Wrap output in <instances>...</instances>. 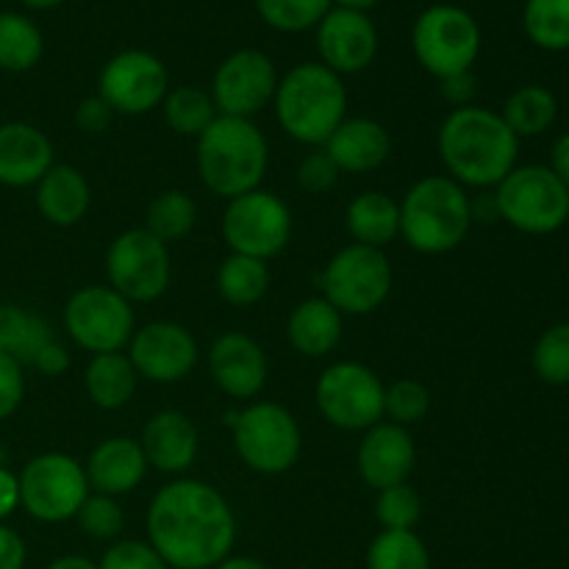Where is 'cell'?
<instances>
[{
  "instance_id": "cell-1",
  "label": "cell",
  "mask_w": 569,
  "mask_h": 569,
  "mask_svg": "<svg viewBox=\"0 0 569 569\" xmlns=\"http://www.w3.org/2000/svg\"><path fill=\"white\" fill-rule=\"evenodd\" d=\"M148 542L170 569H214L231 556L237 517L214 487L181 478L150 500Z\"/></svg>"
},
{
  "instance_id": "cell-2",
  "label": "cell",
  "mask_w": 569,
  "mask_h": 569,
  "mask_svg": "<svg viewBox=\"0 0 569 569\" xmlns=\"http://www.w3.org/2000/svg\"><path fill=\"white\" fill-rule=\"evenodd\" d=\"M437 144L448 176L461 187L476 189L498 187L520 156V139L503 117L476 103L445 117Z\"/></svg>"
},
{
  "instance_id": "cell-3",
  "label": "cell",
  "mask_w": 569,
  "mask_h": 569,
  "mask_svg": "<svg viewBox=\"0 0 569 569\" xmlns=\"http://www.w3.org/2000/svg\"><path fill=\"white\" fill-rule=\"evenodd\" d=\"M276 120L295 142L322 148L348 117V89L342 76L320 61H303L278 78Z\"/></svg>"
},
{
  "instance_id": "cell-4",
  "label": "cell",
  "mask_w": 569,
  "mask_h": 569,
  "mask_svg": "<svg viewBox=\"0 0 569 569\" xmlns=\"http://www.w3.org/2000/svg\"><path fill=\"white\" fill-rule=\"evenodd\" d=\"M270 164V148L253 120L217 114L198 137V172L206 187L233 200L261 187Z\"/></svg>"
},
{
  "instance_id": "cell-5",
  "label": "cell",
  "mask_w": 569,
  "mask_h": 569,
  "mask_svg": "<svg viewBox=\"0 0 569 569\" xmlns=\"http://www.w3.org/2000/svg\"><path fill=\"white\" fill-rule=\"evenodd\" d=\"M470 226V194L450 176L420 178L400 200V237L422 256L456 250Z\"/></svg>"
},
{
  "instance_id": "cell-6",
  "label": "cell",
  "mask_w": 569,
  "mask_h": 569,
  "mask_svg": "<svg viewBox=\"0 0 569 569\" xmlns=\"http://www.w3.org/2000/svg\"><path fill=\"white\" fill-rule=\"evenodd\" d=\"M495 203L500 220L531 237L556 233L569 220V189L545 164L515 167L495 187Z\"/></svg>"
},
{
  "instance_id": "cell-7",
  "label": "cell",
  "mask_w": 569,
  "mask_h": 569,
  "mask_svg": "<svg viewBox=\"0 0 569 569\" xmlns=\"http://www.w3.org/2000/svg\"><path fill=\"white\" fill-rule=\"evenodd\" d=\"M481 26L467 9L453 3L428 6L411 28V48L417 61L437 81L470 72L481 53Z\"/></svg>"
},
{
  "instance_id": "cell-8",
  "label": "cell",
  "mask_w": 569,
  "mask_h": 569,
  "mask_svg": "<svg viewBox=\"0 0 569 569\" xmlns=\"http://www.w3.org/2000/svg\"><path fill=\"white\" fill-rule=\"evenodd\" d=\"M231 431L239 459L261 476H281L300 459V426L292 411L281 403H250L231 417Z\"/></svg>"
},
{
  "instance_id": "cell-9",
  "label": "cell",
  "mask_w": 569,
  "mask_h": 569,
  "mask_svg": "<svg viewBox=\"0 0 569 569\" xmlns=\"http://www.w3.org/2000/svg\"><path fill=\"white\" fill-rule=\"evenodd\" d=\"M392 278V264L383 250L353 242L339 250L322 270V298L342 317H365L387 303Z\"/></svg>"
},
{
  "instance_id": "cell-10",
  "label": "cell",
  "mask_w": 569,
  "mask_h": 569,
  "mask_svg": "<svg viewBox=\"0 0 569 569\" xmlns=\"http://www.w3.org/2000/svg\"><path fill=\"white\" fill-rule=\"evenodd\" d=\"M383 383L361 361H337L317 378L315 400L322 420L339 431H367L383 420Z\"/></svg>"
},
{
  "instance_id": "cell-11",
  "label": "cell",
  "mask_w": 569,
  "mask_h": 569,
  "mask_svg": "<svg viewBox=\"0 0 569 569\" xmlns=\"http://www.w3.org/2000/svg\"><path fill=\"white\" fill-rule=\"evenodd\" d=\"M17 481H20V509H26L39 522L72 520L92 492L83 465L67 453L33 456L22 467Z\"/></svg>"
},
{
  "instance_id": "cell-12",
  "label": "cell",
  "mask_w": 569,
  "mask_h": 569,
  "mask_svg": "<svg viewBox=\"0 0 569 569\" xmlns=\"http://www.w3.org/2000/svg\"><path fill=\"white\" fill-rule=\"evenodd\" d=\"M292 237V214L278 194L253 189L228 200L222 214V239L231 253L270 261L281 253Z\"/></svg>"
},
{
  "instance_id": "cell-13",
  "label": "cell",
  "mask_w": 569,
  "mask_h": 569,
  "mask_svg": "<svg viewBox=\"0 0 569 569\" xmlns=\"http://www.w3.org/2000/svg\"><path fill=\"white\" fill-rule=\"evenodd\" d=\"M106 276L109 287L128 303H150L170 287V244L156 239L144 228L122 231L106 250Z\"/></svg>"
},
{
  "instance_id": "cell-14",
  "label": "cell",
  "mask_w": 569,
  "mask_h": 569,
  "mask_svg": "<svg viewBox=\"0 0 569 569\" xmlns=\"http://www.w3.org/2000/svg\"><path fill=\"white\" fill-rule=\"evenodd\" d=\"M64 328L87 353H122L133 337V309L111 287H83L67 300Z\"/></svg>"
},
{
  "instance_id": "cell-15",
  "label": "cell",
  "mask_w": 569,
  "mask_h": 569,
  "mask_svg": "<svg viewBox=\"0 0 569 569\" xmlns=\"http://www.w3.org/2000/svg\"><path fill=\"white\" fill-rule=\"evenodd\" d=\"M170 92V76L159 56L148 50H122L111 56L98 78V98L114 114L139 117L161 106Z\"/></svg>"
},
{
  "instance_id": "cell-16",
  "label": "cell",
  "mask_w": 569,
  "mask_h": 569,
  "mask_svg": "<svg viewBox=\"0 0 569 569\" xmlns=\"http://www.w3.org/2000/svg\"><path fill=\"white\" fill-rule=\"evenodd\" d=\"M276 89L278 70L270 56L261 53V50L244 48L228 56L217 67L209 94L217 106V114L250 120L267 103H272Z\"/></svg>"
},
{
  "instance_id": "cell-17",
  "label": "cell",
  "mask_w": 569,
  "mask_h": 569,
  "mask_svg": "<svg viewBox=\"0 0 569 569\" xmlns=\"http://www.w3.org/2000/svg\"><path fill=\"white\" fill-rule=\"evenodd\" d=\"M198 353V342L187 328L170 320H156L133 331L126 356L139 378L153 383H176L194 370Z\"/></svg>"
},
{
  "instance_id": "cell-18",
  "label": "cell",
  "mask_w": 569,
  "mask_h": 569,
  "mask_svg": "<svg viewBox=\"0 0 569 569\" xmlns=\"http://www.w3.org/2000/svg\"><path fill=\"white\" fill-rule=\"evenodd\" d=\"M317 53L320 64L337 76H353L367 70L378 53L376 22L365 11L328 9V14L317 22Z\"/></svg>"
},
{
  "instance_id": "cell-19",
  "label": "cell",
  "mask_w": 569,
  "mask_h": 569,
  "mask_svg": "<svg viewBox=\"0 0 569 569\" xmlns=\"http://www.w3.org/2000/svg\"><path fill=\"white\" fill-rule=\"evenodd\" d=\"M356 461H359L361 481L376 492L409 483L417 461L415 439H411L409 428L381 420L365 431Z\"/></svg>"
},
{
  "instance_id": "cell-20",
  "label": "cell",
  "mask_w": 569,
  "mask_h": 569,
  "mask_svg": "<svg viewBox=\"0 0 569 569\" xmlns=\"http://www.w3.org/2000/svg\"><path fill=\"white\" fill-rule=\"evenodd\" d=\"M211 381L239 400L256 398L267 383V356L253 337L228 331L209 348Z\"/></svg>"
},
{
  "instance_id": "cell-21",
  "label": "cell",
  "mask_w": 569,
  "mask_h": 569,
  "mask_svg": "<svg viewBox=\"0 0 569 569\" xmlns=\"http://www.w3.org/2000/svg\"><path fill=\"white\" fill-rule=\"evenodd\" d=\"M53 167V144L31 122L0 126V183L11 189L37 187Z\"/></svg>"
},
{
  "instance_id": "cell-22",
  "label": "cell",
  "mask_w": 569,
  "mask_h": 569,
  "mask_svg": "<svg viewBox=\"0 0 569 569\" xmlns=\"http://www.w3.org/2000/svg\"><path fill=\"white\" fill-rule=\"evenodd\" d=\"M139 445H142L148 467L167 472V476H178V472H187L194 465L198 428L181 411L164 409L144 422Z\"/></svg>"
},
{
  "instance_id": "cell-23",
  "label": "cell",
  "mask_w": 569,
  "mask_h": 569,
  "mask_svg": "<svg viewBox=\"0 0 569 569\" xmlns=\"http://www.w3.org/2000/svg\"><path fill=\"white\" fill-rule=\"evenodd\" d=\"M83 472H87L92 492L120 498V495L133 492L144 481L148 459H144L142 445L137 439L111 437L89 453Z\"/></svg>"
},
{
  "instance_id": "cell-24",
  "label": "cell",
  "mask_w": 569,
  "mask_h": 569,
  "mask_svg": "<svg viewBox=\"0 0 569 569\" xmlns=\"http://www.w3.org/2000/svg\"><path fill=\"white\" fill-rule=\"evenodd\" d=\"M339 172H372L392 153V139L381 122L370 117H345L342 126L322 144Z\"/></svg>"
},
{
  "instance_id": "cell-25",
  "label": "cell",
  "mask_w": 569,
  "mask_h": 569,
  "mask_svg": "<svg viewBox=\"0 0 569 569\" xmlns=\"http://www.w3.org/2000/svg\"><path fill=\"white\" fill-rule=\"evenodd\" d=\"M92 189L83 172L72 164H53L37 183V209L50 226L72 228L87 217Z\"/></svg>"
},
{
  "instance_id": "cell-26",
  "label": "cell",
  "mask_w": 569,
  "mask_h": 569,
  "mask_svg": "<svg viewBox=\"0 0 569 569\" xmlns=\"http://www.w3.org/2000/svg\"><path fill=\"white\" fill-rule=\"evenodd\" d=\"M342 328V315L326 298H309L295 306L289 315L287 337L298 353L322 359L339 345Z\"/></svg>"
},
{
  "instance_id": "cell-27",
  "label": "cell",
  "mask_w": 569,
  "mask_h": 569,
  "mask_svg": "<svg viewBox=\"0 0 569 569\" xmlns=\"http://www.w3.org/2000/svg\"><path fill=\"white\" fill-rule=\"evenodd\" d=\"M345 228L356 244L383 250L400 233V203L387 192H361L345 211Z\"/></svg>"
},
{
  "instance_id": "cell-28",
  "label": "cell",
  "mask_w": 569,
  "mask_h": 569,
  "mask_svg": "<svg viewBox=\"0 0 569 569\" xmlns=\"http://www.w3.org/2000/svg\"><path fill=\"white\" fill-rule=\"evenodd\" d=\"M137 381L139 376L126 353L92 356L87 372H83V387H87L89 400L103 411H117L131 403Z\"/></svg>"
},
{
  "instance_id": "cell-29",
  "label": "cell",
  "mask_w": 569,
  "mask_h": 569,
  "mask_svg": "<svg viewBox=\"0 0 569 569\" xmlns=\"http://www.w3.org/2000/svg\"><path fill=\"white\" fill-rule=\"evenodd\" d=\"M500 117L517 139L542 137L559 117V100L542 83H526L506 98Z\"/></svg>"
},
{
  "instance_id": "cell-30",
  "label": "cell",
  "mask_w": 569,
  "mask_h": 569,
  "mask_svg": "<svg viewBox=\"0 0 569 569\" xmlns=\"http://www.w3.org/2000/svg\"><path fill=\"white\" fill-rule=\"evenodd\" d=\"M50 339L56 337L42 317L14 303L0 306V353L14 359L17 365H33L37 353Z\"/></svg>"
},
{
  "instance_id": "cell-31",
  "label": "cell",
  "mask_w": 569,
  "mask_h": 569,
  "mask_svg": "<svg viewBox=\"0 0 569 569\" xmlns=\"http://www.w3.org/2000/svg\"><path fill=\"white\" fill-rule=\"evenodd\" d=\"M44 50L37 22L17 11H0V70L26 72L39 64Z\"/></svg>"
},
{
  "instance_id": "cell-32",
  "label": "cell",
  "mask_w": 569,
  "mask_h": 569,
  "mask_svg": "<svg viewBox=\"0 0 569 569\" xmlns=\"http://www.w3.org/2000/svg\"><path fill=\"white\" fill-rule=\"evenodd\" d=\"M217 289L222 300L231 306H256L270 289V270L267 261L250 259V256L231 253L217 270Z\"/></svg>"
},
{
  "instance_id": "cell-33",
  "label": "cell",
  "mask_w": 569,
  "mask_h": 569,
  "mask_svg": "<svg viewBox=\"0 0 569 569\" xmlns=\"http://www.w3.org/2000/svg\"><path fill=\"white\" fill-rule=\"evenodd\" d=\"M194 220H198L194 200L187 192H181V189H164V192H159L150 200L142 228L164 244H170L187 237L194 228Z\"/></svg>"
},
{
  "instance_id": "cell-34",
  "label": "cell",
  "mask_w": 569,
  "mask_h": 569,
  "mask_svg": "<svg viewBox=\"0 0 569 569\" xmlns=\"http://www.w3.org/2000/svg\"><path fill=\"white\" fill-rule=\"evenodd\" d=\"M161 111H164V122L181 137L198 139L211 122L217 120V106L209 92L198 87H178L167 92L161 100Z\"/></svg>"
},
{
  "instance_id": "cell-35",
  "label": "cell",
  "mask_w": 569,
  "mask_h": 569,
  "mask_svg": "<svg viewBox=\"0 0 569 569\" xmlns=\"http://www.w3.org/2000/svg\"><path fill=\"white\" fill-rule=\"evenodd\" d=\"M367 569H431V556L415 531H381L367 548Z\"/></svg>"
},
{
  "instance_id": "cell-36",
  "label": "cell",
  "mask_w": 569,
  "mask_h": 569,
  "mask_svg": "<svg viewBox=\"0 0 569 569\" xmlns=\"http://www.w3.org/2000/svg\"><path fill=\"white\" fill-rule=\"evenodd\" d=\"M522 26L537 48L569 50V0H528Z\"/></svg>"
},
{
  "instance_id": "cell-37",
  "label": "cell",
  "mask_w": 569,
  "mask_h": 569,
  "mask_svg": "<svg viewBox=\"0 0 569 569\" xmlns=\"http://www.w3.org/2000/svg\"><path fill=\"white\" fill-rule=\"evenodd\" d=\"M531 367L539 381L550 387L569 383V322H556L537 339L531 353Z\"/></svg>"
},
{
  "instance_id": "cell-38",
  "label": "cell",
  "mask_w": 569,
  "mask_h": 569,
  "mask_svg": "<svg viewBox=\"0 0 569 569\" xmlns=\"http://www.w3.org/2000/svg\"><path fill=\"white\" fill-rule=\"evenodd\" d=\"M256 9L276 31L298 33L317 28V22L331 9V0H256Z\"/></svg>"
},
{
  "instance_id": "cell-39",
  "label": "cell",
  "mask_w": 569,
  "mask_h": 569,
  "mask_svg": "<svg viewBox=\"0 0 569 569\" xmlns=\"http://www.w3.org/2000/svg\"><path fill=\"white\" fill-rule=\"evenodd\" d=\"M431 411V392L415 378H400L392 387L383 389V417L395 426H417Z\"/></svg>"
},
{
  "instance_id": "cell-40",
  "label": "cell",
  "mask_w": 569,
  "mask_h": 569,
  "mask_svg": "<svg viewBox=\"0 0 569 569\" xmlns=\"http://www.w3.org/2000/svg\"><path fill=\"white\" fill-rule=\"evenodd\" d=\"M376 517L383 531H415L422 517L420 495L409 483L381 489L376 500Z\"/></svg>"
},
{
  "instance_id": "cell-41",
  "label": "cell",
  "mask_w": 569,
  "mask_h": 569,
  "mask_svg": "<svg viewBox=\"0 0 569 569\" xmlns=\"http://www.w3.org/2000/svg\"><path fill=\"white\" fill-rule=\"evenodd\" d=\"M76 520L87 537L100 539V542L120 537L122 526H126V515H122V506L117 503V498L98 492H89V498L78 509Z\"/></svg>"
},
{
  "instance_id": "cell-42",
  "label": "cell",
  "mask_w": 569,
  "mask_h": 569,
  "mask_svg": "<svg viewBox=\"0 0 569 569\" xmlns=\"http://www.w3.org/2000/svg\"><path fill=\"white\" fill-rule=\"evenodd\" d=\"M98 569H170L150 542L128 539V542L111 545L100 559Z\"/></svg>"
},
{
  "instance_id": "cell-43",
  "label": "cell",
  "mask_w": 569,
  "mask_h": 569,
  "mask_svg": "<svg viewBox=\"0 0 569 569\" xmlns=\"http://www.w3.org/2000/svg\"><path fill=\"white\" fill-rule=\"evenodd\" d=\"M337 181L339 167L333 164L326 150H315V153L303 156V161L298 164V187L306 189V192H328V189L337 187Z\"/></svg>"
},
{
  "instance_id": "cell-44",
  "label": "cell",
  "mask_w": 569,
  "mask_h": 569,
  "mask_svg": "<svg viewBox=\"0 0 569 569\" xmlns=\"http://www.w3.org/2000/svg\"><path fill=\"white\" fill-rule=\"evenodd\" d=\"M26 395V376H22V365L0 353V422L9 420L22 403Z\"/></svg>"
},
{
  "instance_id": "cell-45",
  "label": "cell",
  "mask_w": 569,
  "mask_h": 569,
  "mask_svg": "<svg viewBox=\"0 0 569 569\" xmlns=\"http://www.w3.org/2000/svg\"><path fill=\"white\" fill-rule=\"evenodd\" d=\"M72 120H76L78 131L92 133L94 137V133H103L106 128L111 126V120H114V111L109 109V103H106L103 98H98V94H94V98H87L78 103L76 117H72Z\"/></svg>"
},
{
  "instance_id": "cell-46",
  "label": "cell",
  "mask_w": 569,
  "mask_h": 569,
  "mask_svg": "<svg viewBox=\"0 0 569 569\" xmlns=\"http://www.w3.org/2000/svg\"><path fill=\"white\" fill-rule=\"evenodd\" d=\"M439 92L448 100L453 109H465V106H472V98H476V76L470 72H459V76H448L439 81Z\"/></svg>"
},
{
  "instance_id": "cell-47",
  "label": "cell",
  "mask_w": 569,
  "mask_h": 569,
  "mask_svg": "<svg viewBox=\"0 0 569 569\" xmlns=\"http://www.w3.org/2000/svg\"><path fill=\"white\" fill-rule=\"evenodd\" d=\"M26 559L28 550L20 533L0 522V569H22Z\"/></svg>"
},
{
  "instance_id": "cell-48",
  "label": "cell",
  "mask_w": 569,
  "mask_h": 569,
  "mask_svg": "<svg viewBox=\"0 0 569 569\" xmlns=\"http://www.w3.org/2000/svg\"><path fill=\"white\" fill-rule=\"evenodd\" d=\"M33 367H37L42 376L56 378L61 376V372H67V367H70V353L64 350V345L50 339V342L39 350L37 359H33Z\"/></svg>"
},
{
  "instance_id": "cell-49",
  "label": "cell",
  "mask_w": 569,
  "mask_h": 569,
  "mask_svg": "<svg viewBox=\"0 0 569 569\" xmlns=\"http://www.w3.org/2000/svg\"><path fill=\"white\" fill-rule=\"evenodd\" d=\"M20 509V481L9 467L0 465V522Z\"/></svg>"
},
{
  "instance_id": "cell-50",
  "label": "cell",
  "mask_w": 569,
  "mask_h": 569,
  "mask_svg": "<svg viewBox=\"0 0 569 569\" xmlns=\"http://www.w3.org/2000/svg\"><path fill=\"white\" fill-rule=\"evenodd\" d=\"M550 170L559 176V181L569 189V131L561 133L553 142V150H550Z\"/></svg>"
},
{
  "instance_id": "cell-51",
  "label": "cell",
  "mask_w": 569,
  "mask_h": 569,
  "mask_svg": "<svg viewBox=\"0 0 569 569\" xmlns=\"http://www.w3.org/2000/svg\"><path fill=\"white\" fill-rule=\"evenodd\" d=\"M470 217H472V222H495V220H500L498 203H495V194H481V198H470Z\"/></svg>"
},
{
  "instance_id": "cell-52",
  "label": "cell",
  "mask_w": 569,
  "mask_h": 569,
  "mask_svg": "<svg viewBox=\"0 0 569 569\" xmlns=\"http://www.w3.org/2000/svg\"><path fill=\"white\" fill-rule=\"evenodd\" d=\"M48 569H98V565L87 556H61V559L50 561Z\"/></svg>"
},
{
  "instance_id": "cell-53",
  "label": "cell",
  "mask_w": 569,
  "mask_h": 569,
  "mask_svg": "<svg viewBox=\"0 0 569 569\" xmlns=\"http://www.w3.org/2000/svg\"><path fill=\"white\" fill-rule=\"evenodd\" d=\"M214 569H270V567L259 559H250V556H228V559L220 561Z\"/></svg>"
},
{
  "instance_id": "cell-54",
  "label": "cell",
  "mask_w": 569,
  "mask_h": 569,
  "mask_svg": "<svg viewBox=\"0 0 569 569\" xmlns=\"http://www.w3.org/2000/svg\"><path fill=\"white\" fill-rule=\"evenodd\" d=\"M331 3H337L339 9H350V11H365L372 9V6H378L381 0H331Z\"/></svg>"
},
{
  "instance_id": "cell-55",
  "label": "cell",
  "mask_w": 569,
  "mask_h": 569,
  "mask_svg": "<svg viewBox=\"0 0 569 569\" xmlns=\"http://www.w3.org/2000/svg\"><path fill=\"white\" fill-rule=\"evenodd\" d=\"M20 3H26L28 9H53V6L64 3V0H20Z\"/></svg>"
}]
</instances>
